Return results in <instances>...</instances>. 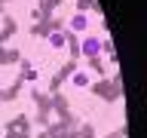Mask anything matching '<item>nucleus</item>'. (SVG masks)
Masks as SVG:
<instances>
[{
  "mask_svg": "<svg viewBox=\"0 0 147 138\" xmlns=\"http://www.w3.org/2000/svg\"><path fill=\"white\" fill-rule=\"evenodd\" d=\"M86 28H89V16H86V12L71 16V22H67V31H71V34H86Z\"/></svg>",
  "mask_w": 147,
  "mask_h": 138,
  "instance_id": "obj_1",
  "label": "nucleus"
},
{
  "mask_svg": "<svg viewBox=\"0 0 147 138\" xmlns=\"http://www.w3.org/2000/svg\"><path fill=\"white\" fill-rule=\"evenodd\" d=\"M101 49H104V40H98V37H86L83 40V52L86 55H101Z\"/></svg>",
  "mask_w": 147,
  "mask_h": 138,
  "instance_id": "obj_2",
  "label": "nucleus"
},
{
  "mask_svg": "<svg viewBox=\"0 0 147 138\" xmlns=\"http://www.w3.org/2000/svg\"><path fill=\"white\" fill-rule=\"evenodd\" d=\"M71 83H74V86H77V89H86V86H89V83H92V77H89V74H86V71H74Z\"/></svg>",
  "mask_w": 147,
  "mask_h": 138,
  "instance_id": "obj_3",
  "label": "nucleus"
},
{
  "mask_svg": "<svg viewBox=\"0 0 147 138\" xmlns=\"http://www.w3.org/2000/svg\"><path fill=\"white\" fill-rule=\"evenodd\" d=\"M64 43H67V40H64L61 31H52V34H49V46H52V49H64Z\"/></svg>",
  "mask_w": 147,
  "mask_h": 138,
  "instance_id": "obj_4",
  "label": "nucleus"
}]
</instances>
